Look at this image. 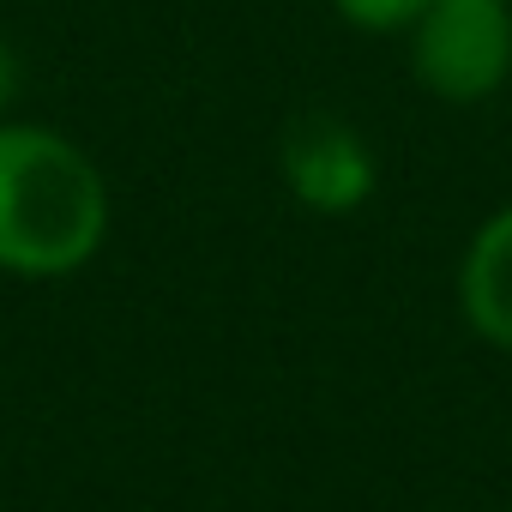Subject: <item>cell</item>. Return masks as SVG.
Returning a JSON list of instances; mask_svg holds the SVG:
<instances>
[{"label":"cell","instance_id":"obj_5","mask_svg":"<svg viewBox=\"0 0 512 512\" xmlns=\"http://www.w3.org/2000/svg\"><path fill=\"white\" fill-rule=\"evenodd\" d=\"M356 31H410L434 0H332Z\"/></svg>","mask_w":512,"mask_h":512},{"label":"cell","instance_id":"obj_1","mask_svg":"<svg viewBox=\"0 0 512 512\" xmlns=\"http://www.w3.org/2000/svg\"><path fill=\"white\" fill-rule=\"evenodd\" d=\"M109 193L91 157L49 127H0V266L19 278L79 272L103 247Z\"/></svg>","mask_w":512,"mask_h":512},{"label":"cell","instance_id":"obj_2","mask_svg":"<svg viewBox=\"0 0 512 512\" xmlns=\"http://www.w3.org/2000/svg\"><path fill=\"white\" fill-rule=\"evenodd\" d=\"M410 67L446 103H482L512 73V13L506 0H434L410 25Z\"/></svg>","mask_w":512,"mask_h":512},{"label":"cell","instance_id":"obj_4","mask_svg":"<svg viewBox=\"0 0 512 512\" xmlns=\"http://www.w3.org/2000/svg\"><path fill=\"white\" fill-rule=\"evenodd\" d=\"M458 308L494 350H512V205L494 211L458 266Z\"/></svg>","mask_w":512,"mask_h":512},{"label":"cell","instance_id":"obj_6","mask_svg":"<svg viewBox=\"0 0 512 512\" xmlns=\"http://www.w3.org/2000/svg\"><path fill=\"white\" fill-rule=\"evenodd\" d=\"M19 91V61H13V49L7 43H0V103H7Z\"/></svg>","mask_w":512,"mask_h":512},{"label":"cell","instance_id":"obj_3","mask_svg":"<svg viewBox=\"0 0 512 512\" xmlns=\"http://www.w3.org/2000/svg\"><path fill=\"white\" fill-rule=\"evenodd\" d=\"M278 169L290 181V193L308 205V211H326V217H344L356 211L368 193H374V157H368V139L326 115V109H302L284 121V139H278Z\"/></svg>","mask_w":512,"mask_h":512}]
</instances>
